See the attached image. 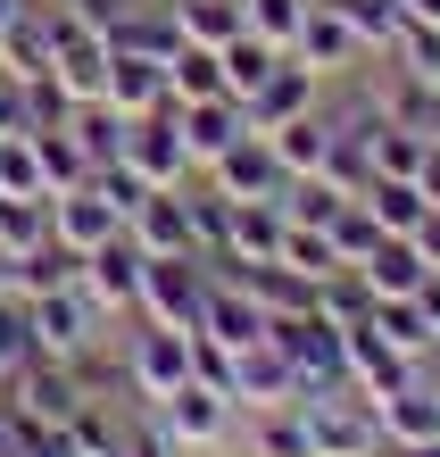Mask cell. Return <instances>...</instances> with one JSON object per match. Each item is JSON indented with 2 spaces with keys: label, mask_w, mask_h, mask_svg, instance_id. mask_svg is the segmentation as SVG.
Here are the masks:
<instances>
[{
  "label": "cell",
  "mask_w": 440,
  "mask_h": 457,
  "mask_svg": "<svg viewBox=\"0 0 440 457\" xmlns=\"http://www.w3.org/2000/svg\"><path fill=\"white\" fill-rule=\"evenodd\" d=\"M382 59H391V75H407V84H440V25H416V17H407L399 42L382 50Z\"/></svg>",
  "instance_id": "83f0119b"
},
{
  "label": "cell",
  "mask_w": 440,
  "mask_h": 457,
  "mask_svg": "<svg viewBox=\"0 0 440 457\" xmlns=\"http://www.w3.org/2000/svg\"><path fill=\"white\" fill-rule=\"evenodd\" d=\"M50 9H67V0H50Z\"/></svg>",
  "instance_id": "f6af8a7d"
},
{
  "label": "cell",
  "mask_w": 440,
  "mask_h": 457,
  "mask_svg": "<svg viewBox=\"0 0 440 457\" xmlns=\"http://www.w3.org/2000/svg\"><path fill=\"white\" fill-rule=\"evenodd\" d=\"M25 358H34V325H25V300H17V291H0V383H9Z\"/></svg>",
  "instance_id": "e575fe53"
},
{
  "label": "cell",
  "mask_w": 440,
  "mask_h": 457,
  "mask_svg": "<svg viewBox=\"0 0 440 457\" xmlns=\"http://www.w3.org/2000/svg\"><path fill=\"white\" fill-rule=\"evenodd\" d=\"M150 424L167 433L183 457H208V449H233L241 441V408H233V391H216V383H175L167 399H150Z\"/></svg>",
  "instance_id": "7a4b0ae2"
},
{
  "label": "cell",
  "mask_w": 440,
  "mask_h": 457,
  "mask_svg": "<svg viewBox=\"0 0 440 457\" xmlns=\"http://www.w3.org/2000/svg\"><path fill=\"white\" fill-rule=\"evenodd\" d=\"M50 241V200H0V258H25Z\"/></svg>",
  "instance_id": "d6a6232c"
},
{
  "label": "cell",
  "mask_w": 440,
  "mask_h": 457,
  "mask_svg": "<svg viewBox=\"0 0 440 457\" xmlns=\"http://www.w3.org/2000/svg\"><path fill=\"white\" fill-rule=\"evenodd\" d=\"M225 391H233V408H241V416L299 399V391H291V358L274 349V333H266V341H250V349H233V383H225Z\"/></svg>",
  "instance_id": "e0dca14e"
},
{
  "label": "cell",
  "mask_w": 440,
  "mask_h": 457,
  "mask_svg": "<svg viewBox=\"0 0 440 457\" xmlns=\"http://www.w3.org/2000/svg\"><path fill=\"white\" fill-rule=\"evenodd\" d=\"M142 266H150V250H142L133 233L100 241V250L84 258V291H92V300H100L108 316H117V325H125L133 308H142Z\"/></svg>",
  "instance_id": "ba28073f"
},
{
  "label": "cell",
  "mask_w": 440,
  "mask_h": 457,
  "mask_svg": "<svg viewBox=\"0 0 440 457\" xmlns=\"http://www.w3.org/2000/svg\"><path fill=\"white\" fill-rule=\"evenodd\" d=\"M191 374H200V383H216V391H225V383H233V349L216 341V333H191Z\"/></svg>",
  "instance_id": "d590c367"
},
{
  "label": "cell",
  "mask_w": 440,
  "mask_h": 457,
  "mask_svg": "<svg viewBox=\"0 0 440 457\" xmlns=\"http://www.w3.org/2000/svg\"><path fill=\"white\" fill-rule=\"evenodd\" d=\"M324 92H333V84H324L316 67H299L291 50H283V67H274L266 84L250 92V125H258V133H274V125H291V117H308V109H324Z\"/></svg>",
  "instance_id": "2e32d148"
},
{
  "label": "cell",
  "mask_w": 440,
  "mask_h": 457,
  "mask_svg": "<svg viewBox=\"0 0 440 457\" xmlns=\"http://www.w3.org/2000/svg\"><path fill=\"white\" fill-rule=\"evenodd\" d=\"M225 92V59H216L208 42H175L167 50V109H183V100H216Z\"/></svg>",
  "instance_id": "44dd1931"
},
{
  "label": "cell",
  "mask_w": 440,
  "mask_h": 457,
  "mask_svg": "<svg viewBox=\"0 0 440 457\" xmlns=\"http://www.w3.org/2000/svg\"><path fill=\"white\" fill-rule=\"evenodd\" d=\"M100 109H117V117L167 109V59H150V50H108V92H100Z\"/></svg>",
  "instance_id": "ac0fdd59"
},
{
  "label": "cell",
  "mask_w": 440,
  "mask_h": 457,
  "mask_svg": "<svg viewBox=\"0 0 440 457\" xmlns=\"http://www.w3.org/2000/svg\"><path fill=\"white\" fill-rule=\"evenodd\" d=\"M374 416H382V449L391 441H440V374L416 366L407 383H391L374 399Z\"/></svg>",
  "instance_id": "4fadbf2b"
},
{
  "label": "cell",
  "mask_w": 440,
  "mask_h": 457,
  "mask_svg": "<svg viewBox=\"0 0 440 457\" xmlns=\"http://www.w3.org/2000/svg\"><path fill=\"white\" fill-rule=\"evenodd\" d=\"M34 150H42V192H75V183L92 175V150L75 142L67 125H50V133H34Z\"/></svg>",
  "instance_id": "4316f807"
},
{
  "label": "cell",
  "mask_w": 440,
  "mask_h": 457,
  "mask_svg": "<svg viewBox=\"0 0 440 457\" xmlns=\"http://www.w3.org/2000/svg\"><path fill=\"white\" fill-rule=\"evenodd\" d=\"M382 457H440V441H391Z\"/></svg>",
  "instance_id": "ab89813d"
},
{
  "label": "cell",
  "mask_w": 440,
  "mask_h": 457,
  "mask_svg": "<svg viewBox=\"0 0 440 457\" xmlns=\"http://www.w3.org/2000/svg\"><path fill=\"white\" fill-rule=\"evenodd\" d=\"M117 457H183V449L150 424V408H133V433H125V449H117Z\"/></svg>",
  "instance_id": "8d00e7d4"
},
{
  "label": "cell",
  "mask_w": 440,
  "mask_h": 457,
  "mask_svg": "<svg viewBox=\"0 0 440 457\" xmlns=\"http://www.w3.org/2000/svg\"><path fill=\"white\" fill-rule=\"evenodd\" d=\"M117 358H125L133 408H142V399H167L175 383H191V333L183 325H158V316H125Z\"/></svg>",
  "instance_id": "3957f363"
},
{
  "label": "cell",
  "mask_w": 440,
  "mask_h": 457,
  "mask_svg": "<svg viewBox=\"0 0 440 457\" xmlns=\"http://www.w3.org/2000/svg\"><path fill=\"white\" fill-rule=\"evenodd\" d=\"M283 225H291L283 200H233L216 258H225V266H274V258H283Z\"/></svg>",
  "instance_id": "9a60e30c"
},
{
  "label": "cell",
  "mask_w": 440,
  "mask_h": 457,
  "mask_svg": "<svg viewBox=\"0 0 440 457\" xmlns=\"http://www.w3.org/2000/svg\"><path fill=\"white\" fill-rule=\"evenodd\" d=\"M349 275H357L366 300H416V291H424V258H416V241H407V233H391L374 258H357Z\"/></svg>",
  "instance_id": "ffe728a7"
},
{
  "label": "cell",
  "mask_w": 440,
  "mask_h": 457,
  "mask_svg": "<svg viewBox=\"0 0 440 457\" xmlns=\"http://www.w3.org/2000/svg\"><path fill=\"white\" fill-rule=\"evenodd\" d=\"M208 457H233V449H208Z\"/></svg>",
  "instance_id": "ee69618b"
},
{
  "label": "cell",
  "mask_w": 440,
  "mask_h": 457,
  "mask_svg": "<svg viewBox=\"0 0 440 457\" xmlns=\"http://www.w3.org/2000/svg\"><path fill=\"white\" fill-rule=\"evenodd\" d=\"M125 233V217H117V200L100 192V183L84 175L75 192H50V241H67V250H100V241H117Z\"/></svg>",
  "instance_id": "9c48e42d"
},
{
  "label": "cell",
  "mask_w": 440,
  "mask_h": 457,
  "mask_svg": "<svg viewBox=\"0 0 440 457\" xmlns=\"http://www.w3.org/2000/svg\"><path fill=\"white\" fill-rule=\"evenodd\" d=\"M25 325H34V358L75 366V358H92V349L117 333V316H108L92 291H84V275H75L59 291H42V300H25Z\"/></svg>",
  "instance_id": "6da1fadb"
},
{
  "label": "cell",
  "mask_w": 440,
  "mask_h": 457,
  "mask_svg": "<svg viewBox=\"0 0 440 457\" xmlns=\"http://www.w3.org/2000/svg\"><path fill=\"white\" fill-rule=\"evenodd\" d=\"M175 25H183V42H208V50H225L233 34H250L241 25V0H167Z\"/></svg>",
  "instance_id": "d4e9b609"
},
{
  "label": "cell",
  "mask_w": 440,
  "mask_h": 457,
  "mask_svg": "<svg viewBox=\"0 0 440 457\" xmlns=\"http://www.w3.org/2000/svg\"><path fill=\"white\" fill-rule=\"evenodd\" d=\"M333 9L349 17V34L366 42V59H382V50L399 42V25H407V9H399V0H333Z\"/></svg>",
  "instance_id": "f546056e"
},
{
  "label": "cell",
  "mask_w": 440,
  "mask_h": 457,
  "mask_svg": "<svg viewBox=\"0 0 440 457\" xmlns=\"http://www.w3.org/2000/svg\"><path fill=\"white\" fill-rule=\"evenodd\" d=\"M399 9L416 17V25H440V0H399Z\"/></svg>",
  "instance_id": "60d3db41"
},
{
  "label": "cell",
  "mask_w": 440,
  "mask_h": 457,
  "mask_svg": "<svg viewBox=\"0 0 440 457\" xmlns=\"http://www.w3.org/2000/svg\"><path fill=\"white\" fill-rule=\"evenodd\" d=\"M200 175H208L225 200H283V183H291L266 133H241V142H233L225 158H216V167H200Z\"/></svg>",
  "instance_id": "7c38bea8"
},
{
  "label": "cell",
  "mask_w": 440,
  "mask_h": 457,
  "mask_svg": "<svg viewBox=\"0 0 440 457\" xmlns=\"http://www.w3.org/2000/svg\"><path fill=\"white\" fill-rule=\"evenodd\" d=\"M133 241H142L150 258H208L200 250V233H191V200H183V183H158V192L133 208Z\"/></svg>",
  "instance_id": "5bb4252c"
},
{
  "label": "cell",
  "mask_w": 440,
  "mask_h": 457,
  "mask_svg": "<svg viewBox=\"0 0 440 457\" xmlns=\"http://www.w3.org/2000/svg\"><path fill=\"white\" fill-rule=\"evenodd\" d=\"M308 433H316V457H382V416L357 383L308 399Z\"/></svg>",
  "instance_id": "5b68a950"
},
{
  "label": "cell",
  "mask_w": 440,
  "mask_h": 457,
  "mask_svg": "<svg viewBox=\"0 0 440 457\" xmlns=\"http://www.w3.org/2000/svg\"><path fill=\"white\" fill-rule=\"evenodd\" d=\"M357 200L374 208V225H382V233H416V217L432 208L416 175H366V183H357Z\"/></svg>",
  "instance_id": "7402d4cb"
},
{
  "label": "cell",
  "mask_w": 440,
  "mask_h": 457,
  "mask_svg": "<svg viewBox=\"0 0 440 457\" xmlns=\"http://www.w3.org/2000/svg\"><path fill=\"white\" fill-rule=\"evenodd\" d=\"M75 275H84V250H67V241H42V250L9 258V291H17V300H42V291H59Z\"/></svg>",
  "instance_id": "603a6c76"
},
{
  "label": "cell",
  "mask_w": 440,
  "mask_h": 457,
  "mask_svg": "<svg viewBox=\"0 0 440 457\" xmlns=\"http://www.w3.org/2000/svg\"><path fill=\"white\" fill-rule=\"evenodd\" d=\"M283 266H291V275H308V283L349 275V266H341V241L324 233V225H283Z\"/></svg>",
  "instance_id": "cb8c5ba5"
},
{
  "label": "cell",
  "mask_w": 440,
  "mask_h": 457,
  "mask_svg": "<svg viewBox=\"0 0 440 457\" xmlns=\"http://www.w3.org/2000/svg\"><path fill=\"white\" fill-rule=\"evenodd\" d=\"M424 366H432V374H440V333H432V349H424Z\"/></svg>",
  "instance_id": "7bdbcfd3"
},
{
  "label": "cell",
  "mask_w": 440,
  "mask_h": 457,
  "mask_svg": "<svg viewBox=\"0 0 440 457\" xmlns=\"http://www.w3.org/2000/svg\"><path fill=\"white\" fill-rule=\"evenodd\" d=\"M0 399H9V408L25 416V424H42V433H67L75 416H84V374L75 366H59V358H25L9 383H0Z\"/></svg>",
  "instance_id": "277c9868"
},
{
  "label": "cell",
  "mask_w": 440,
  "mask_h": 457,
  "mask_svg": "<svg viewBox=\"0 0 440 457\" xmlns=\"http://www.w3.org/2000/svg\"><path fill=\"white\" fill-rule=\"evenodd\" d=\"M333 241H341V266H357V258H374V250H382L391 233L374 225V208H366V200H349L341 217H333Z\"/></svg>",
  "instance_id": "836d02e7"
},
{
  "label": "cell",
  "mask_w": 440,
  "mask_h": 457,
  "mask_svg": "<svg viewBox=\"0 0 440 457\" xmlns=\"http://www.w3.org/2000/svg\"><path fill=\"white\" fill-rule=\"evenodd\" d=\"M308 9H316V0H241V25H250L258 42L291 50V42H299V25H308Z\"/></svg>",
  "instance_id": "1f68e13d"
},
{
  "label": "cell",
  "mask_w": 440,
  "mask_h": 457,
  "mask_svg": "<svg viewBox=\"0 0 440 457\" xmlns=\"http://www.w3.org/2000/svg\"><path fill=\"white\" fill-rule=\"evenodd\" d=\"M25 17V0H0V42H9V25Z\"/></svg>",
  "instance_id": "b9f144b4"
},
{
  "label": "cell",
  "mask_w": 440,
  "mask_h": 457,
  "mask_svg": "<svg viewBox=\"0 0 440 457\" xmlns=\"http://www.w3.org/2000/svg\"><path fill=\"white\" fill-rule=\"evenodd\" d=\"M175 125H183L191 167H216V158H225L241 133H258V125H250V100H233V92H216V100H183Z\"/></svg>",
  "instance_id": "30bf717a"
},
{
  "label": "cell",
  "mask_w": 440,
  "mask_h": 457,
  "mask_svg": "<svg viewBox=\"0 0 440 457\" xmlns=\"http://www.w3.org/2000/svg\"><path fill=\"white\" fill-rule=\"evenodd\" d=\"M208 308V258H150L142 266V308L133 316H158V325H200Z\"/></svg>",
  "instance_id": "8992f818"
},
{
  "label": "cell",
  "mask_w": 440,
  "mask_h": 457,
  "mask_svg": "<svg viewBox=\"0 0 440 457\" xmlns=\"http://www.w3.org/2000/svg\"><path fill=\"white\" fill-rule=\"evenodd\" d=\"M125 167L133 175H150V183H191L200 167H191V150H183V125L175 109H150V117H125Z\"/></svg>",
  "instance_id": "52a82bcc"
},
{
  "label": "cell",
  "mask_w": 440,
  "mask_h": 457,
  "mask_svg": "<svg viewBox=\"0 0 440 457\" xmlns=\"http://www.w3.org/2000/svg\"><path fill=\"white\" fill-rule=\"evenodd\" d=\"M291 59H299V67H316L324 84H341V75H357V67H366V42L349 34V17L333 9V0H316V9H308V25H299V42H291Z\"/></svg>",
  "instance_id": "8fae6325"
},
{
  "label": "cell",
  "mask_w": 440,
  "mask_h": 457,
  "mask_svg": "<svg viewBox=\"0 0 440 457\" xmlns=\"http://www.w3.org/2000/svg\"><path fill=\"white\" fill-rule=\"evenodd\" d=\"M407 241H416L424 275H440V208H424V217H416V233H407Z\"/></svg>",
  "instance_id": "74e56055"
},
{
  "label": "cell",
  "mask_w": 440,
  "mask_h": 457,
  "mask_svg": "<svg viewBox=\"0 0 440 457\" xmlns=\"http://www.w3.org/2000/svg\"><path fill=\"white\" fill-rule=\"evenodd\" d=\"M0 200H50V192H42V150H34V133H0Z\"/></svg>",
  "instance_id": "f1b7e54d"
},
{
  "label": "cell",
  "mask_w": 440,
  "mask_h": 457,
  "mask_svg": "<svg viewBox=\"0 0 440 457\" xmlns=\"http://www.w3.org/2000/svg\"><path fill=\"white\" fill-rule=\"evenodd\" d=\"M216 59H225V92H233V100H250L266 75L283 67V50H274V42H258V34H233L225 50H216Z\"/></svg>",
  "instance_id": "484cf974"
},
{
  "label": "cell",
  "mask_w": 440,
  "mask_h": 457,
  "mask_svg": "<svg viewBox=\"0 0 440 457\" xmlns=\"http://www.w3.org/2000/svg\"><path fill=\"white\" fill-rule=\"evenodd\" d=\"M241 457H316L308 399H283V408H258V416H241Z\"/></svg>",
  "instance_id": "d6986e66"
},
{
  "label": "cell",
  "mask_w": 440,
  "mask_h": 457,
  "mask_svg": "<svg viewBox=\"0 0 440 457\" xmlns=\"http://www.w3.org/2000/svg\"><path fill=\"white\" fill-rule=\"evenodd\" d=\"M366 325L391 341V349H407V358H424V349H432V325H424V308H416V300H374V308H366Z\"/></svg>",
  "instance_id": "4dcf8cb0"
},
{
  "label": "cell",
  "mask_w": 440,
  "mask_h": 457,
  "mask_svg": "<svg viewBox=\"0 0 440 457\" xmlns=\"http://www.w3.org/2000/svg\"><path fill=\"white\" fill-rule=\"evenodd\" d=\"M416 183H424V200H432V208H440V142H432V150H424V167H416Z\"/></svg>",
  "instance_id": "f35d334b"
}]
</instances>
